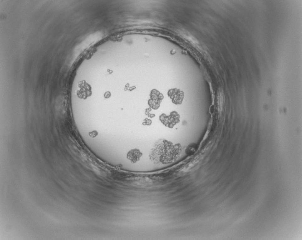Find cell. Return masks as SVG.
<instances>
[{"instance_id": "obj_1", "label": "cell", "mask_w": 302, "mask_h": 240, "mask_svg": "<svg viewBox=\"0 0 302 240\" xmlns=\"http://www.w3.org/2000/svg\"><path fill=\"white\" fill-rule=\"evenodd\" d=\"M168 95L173 102L176 104L182 103L184 97L183 92L178 89H173L170 90Z\"/></svg>"}, {"instance_id": "obj_2", "label": "cell", "mask_w": 302, "mask_h": 240, "mask_svg": "<svg viewBox=\"0 0 302 240\" xmlns=\"http://www.w3.org/2000/svg\"><path fill=\"white\" fill-rule=\"evenodd\" d=\"M142 154L140 151L137 150L131 151L128 154V157L132 162H136L140 158Z\"/></svg>"}, {"instance_id": "obj_3", "label": "cell", "mask_w": 302, "mask_h": 240, "mask_svg": "<svg viewBox=\"0 0 302 240\" xmlns=\"http://www.w3.org/2000/svg\"><path fill=\"white\" fill-rule=\"evenodd\" d=\"M97 134H98V133H97V132H96V131H94V132H91V133H90V135H91V136L92 137H95V136H96V135H97Z\"/></svg>"}]
</instances>
